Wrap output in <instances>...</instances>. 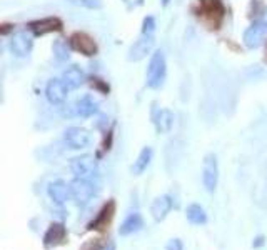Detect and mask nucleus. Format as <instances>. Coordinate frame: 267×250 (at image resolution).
<instances>
[{
	"label": "nucleus",
	"instance_id": "bb28decb",
	"mask_svg": "<svg viewBox=\"0 0 267 250\" xmlns=\"http://www.w3.org/2000/svg\"><path fill=\"white\" fill-rule=\"evenodd\" d=\"M162 3H164V5H167V3H169V0H162Z\"/></svg>",
	"mask_w": 267,
	"mask_h": 250
},
{
	"label": "nucleus",
	"instance_id": "a211bd4d",
	"mask_svg": "<svg viewBox=\"0 0 267 250\" xmlns=\"http://www.w3.org/2000/svg\"><path fill=\"white\" fill-rule=\"evenodd\" d=\"M152 158H154V150H152V147H144L139 153V157H137V160L134 162L132 165V174L134 175H140L144 174L147 170V167L150 165Z\"/></svg>",
	"mask_w": 267,
	"mask_h": 250
},
{
	"label": "nucleus",
	"instance_id": "dca6fc26",
	"mask_svg": "<svg viewBox=\"0 0 267 250\" xmlns=\"http://www.w3.org/2000/svg\"><path fill=\"white\" fill-rule=\"evenodd\" d=\"M62 80L65 82V85L69 89H79L80 85H84L85 82V74L82 69H79L77 65L69 67L67 70H64L62 74Z\"/></svg>",
	"mask_w": 267,
	"mask_h": 250
},
{
	"label": "nucleus",
	"instance_id": "a878e982",
	"mask_svg": "<svg viewBox=\"0 0 267 250\" xmlns=\"http://www.w3.org/2000/svg\"><path fill=\"white\" fill-rule=\"evenodd\" d=\"M262 20L267 23V8H266V12H264V17H262Z\"/></svg>",
	"mask_w": 267,
	"mask_h": 250
},
{
	"label": "nucleus",
	"instance_id": "b1692460",
	"mask_svg": "<svg viewBox=\"0 0 267 250\" xmlns=\"http://www.w3.org/2000/svg\"><path fill=\"white\" fill-rule=\"evenodd\" d=\"M165 250H184V244L180 239H172L169 240L165 245Z\"/></svg>",
	"mask_w": 267,
	"mask_h": 250
},
{
	"label": "nucleus",
	"instance_id": "7ed1b4c3",
	"mask_svg": "<svg viewBox=\"0 0 267 250\" xmlns=\"http://www.w3.org/2000/svg\"><path fill=\"white\" fill-rule=\"evenodd\" d=\"M70 194H72V200L75 202V205L85 207L89 205L92 199L97 194V189L94 187L92 180H85V179H75L70 182Z\"/></svg>",
	"mask_w": 267,
	"mask_h": 250
},
{
	"label": "nucleus",
	"instance_id": "4468645a",
	"mask_svg": "<svg viewBox=\"0 0 267 250\" xmlns=\"http://www.w3.org/2000/svg\"><path fill=\"white\" fill-rule=\"evenodd\" d=\"M142 227H144V219H142V215L139 212H132L124 219V222L121 224V227H119V234H121L122 237H126V235H132V234L139 232V230H142Z\"/></svg>",
	"mask_w": 267,
	"mask_h": 250
},
{
	"label": "nucleus",
	"instance_id": "393cba45",
	"mask_svg": "<svg viewBox=\"0 0 267 250\" xmlns=\"http://www.w3.org/2000/svg\"><path fill=\"white\" fill-rule=\"evenodd\" d=\"M100 250H116V244H114V242H109V244L106 245V247L100 249Z\"/></svg>",
	"mask_w": 267,
	"mask_h": 250
},
{
	"label": "nucleus",
	"instance_id": "ddd939ff",
	"mask_svg": "<svg viewBox=\"0 0 267 250\" xmlns=\"http://www.w3.org/2000/svg\"><path fill=\"white\" fill-rule=\"evenodd\" d=\"M155 130L159 133H167L172 130L174 127V114L169 109H159L152 117Z\"/></svg>",
	"mask_w": 267,
	"mask_h": 250
},
{
	"label": "nucleus",
	"instance_id": "f257e3e1",
	"mask_svg": "<svg viewBox=\"0 0 267 250\" xmlns=\"http://www.w3.org/2000/svg\"><path fill=\"white\" fill-rule=\"evenodd\" d=\"M167 75V62L165 55L162 50H155L150 57L149 67H147V74H145V82L147 87L150 89H160L165 82Z\"/></svg>",
	"mask_w": 267,
	"mask_h": 250
},
{
	"label": "nucleus",
	"instance_id": "39448f33",
	"mask_svg": "<svg viewBox=\"0 0 267 250\" xmlns=\"http://www.w3.org/2000/svg\"><path fill=\"white\" fill-rule=\"evenodd\" d=\"M32 47H33V37H32V33L27 30L13 33L10 37V40H8V49H10L12 55L17 57V59L27 57L32 52Z\"/></svg>",
	"mask_w": 267,
	"mask_h": 250
},
{
	"label": "nucleus",
	"instance_id": "f3484780",
	"mask_svg": "<svg viewBox=\"0 0 267 250\" xmlns=\"http://www.w3.org/2000/svg\"><path fill=\"white\" fill-rule=\"evenodd\" d=\"M72 47L75 50L82 52L84 55H94L97 52V45L89 35H84V33H75L72 37Z\"/></svg>",
	"mask_w": 267,
	"mask_h": 250
},
{
	"label": "nucleus",
	"instance_id": "20e7f679",
	"mask_svg": "<svg viewBox=\"0 0 267 250\" xmlns=\"http://www.w3.org/2000/svg\"><path fill=\"white\" fill-rule=\"evenodd\" d=\"M202 184L207 192H214L219 184V162L216 153H207L202 163Z\"/></svg>",
	"mask_w": 267,
	"mask_h": 250
},
{
	"label": "nucleus",
	"instance_id": "f8f14e48",
	"mask_svg": "<svg viewBox=\"0 0 267 250\" xmlns=\"http://www.w3.org/2000/svg\"><path fill=\"white\" fill-rule=\"evenodd\" d=\"M47 192H49V197L52 199V202L57 205H64L65 202L72 197V194H70V184H67L64 180L52 182Z\"/></svg>",
	"mask_w": 267,
	"mask_h": 250
},
{
	"label": "nucleus",
	"instance_id": "1a4fd4ad",
	"mask_svg": "<svg viewBox=\"0 0 267 250\" xmlns=\"http://www.w3.org/2000/svg\"><path fill=\"white\" fill-rule=\"evenodd\" d=\"M69 95V87L65 85V82L62 79H52L49 80L45 87V97L52 105H60L67 100Z\"/></svg>",
	"mask_w": 267,
	"mask_h": 250
},
{
	"label": "nucleus",
	"instance_id": "aec40b11",
	"mask_svg": "<svg viewBox=\"0 0 267 250\" xmlns=\"http://www.w3.org/2000/svg\"><path fill=\"white\" fill-rule=\"evenodd\" d=\"M32 28L37 33H47V32L60 28V22L57 20V18H45V20H40V22H33Z\"/></svg>",
	"mask_w": 267,
	"mask_h": 250
},
{
	"label": "nucleus",
	"instance_id": "9d476101",
	"mask_svg": "<svg viewBox=\"0 0 267 250\" xmlns=\"http://www.w3.org/2000/svg\"><path fill=\"white\" fill-rule=\"evenodd\" d=\"M99 112V102L95 100L92 95H84L75 100V104L72 105V114L77 115V117H92Z\"/></svg>",
	"mask_w": 267,
	"mask_h": 250
},
{
	"label": "nucleus",
	"instance_id": "4be33fe9",
	"mask_svg": "<svg viewBox=\"0 0 267 250\" xmlns=\"http://www.w3.org/2000/svg\"><path fill=\"white\" fill-rule=\"evenodd\" d=\"M72 5L90 8V10H97V8L102 7V0H69Z\"/></svg>",
	"mask_w": 267,
	"mask_h": 250
},
{
	"label": "nucleus",
	"instance_id": "412c9836",
	"mask_svg": "<svg viewBox=\"0 0 267 250\" xmlns=\"http://www.w3.org/2000/svg\"><path fill=\"white\" fill-rule=\"evenodd\" d=\"M54 55H55L57 62H60V64H62V62H67V60H69V57H70L69 45H67L64 40H57L54 44Z\"/></svg>",
	"mask_w": 267,
	"mask_h": 250
},
{
	"label": "nucleus",
	"instance_id": "6e6552de",
	"mask_svg": "<svg viewBox=\"0 0 267 250\" xmlns=\"http://www.w3.org/2000/svg\"><path fill=\"white\" fill-rule=\"evenodd\" d=\"M267 38V23L264 20H257L244 32V44L249 49H257Z\"/></svg>",
	"mask_w": 267,
	"mask_h": 250
},
{
	"label": "nucleus",
	"instance_id": "2eb2a0df",
	"mask_svg": "<svg viewBox=\"0 0 267 250\" xmlns=\"http://www.w3.org/2000/svg\"><path fill=\"white\" fill-rule=\"evenodd\" d=\"M65 239V227L62 224H52L49 230L44 235V247L45 249H52L57 247L59 244L64 242Z\"/></svg>",
	"mask_w": 267,
	"mask_h": 250
},
{
	"label": "nucleus",
	"instance_id": "5701e85b",
	"mask_svg": "<svg viewBox=\"0 0 267 250\" xmlns=\"http://www.w3.org/2000/svg\"><path fill=\"white\" fill-rule=\"evenodd\" d=\"M155 18L152 17V15H147L144 18V22H142V33L144 35H154V32H155Z\"/></svg>",
	"mask_w": 267,
	"mask_h": 250
},
{
	"label": "nucleus",
	"instance_id": "423d86ee",
	"mask_svg": "<svg viewBox=\"0 0 267 250\" xmlns=\"http://www.w3.org/2000/svg\"><path fill=\"white\" fill-rule=\"evenodd\" d=\"M64 140L67 143V147H70L72 150H82V148H87L90 145V137L89 130H85L82 127H70L64 132Z\"/></svg>",
	"mask_w": 267,
	"mask_h": 250
},
{
	"label": "nucleus",
	"instance_id": "9b49d317",
	"mask_svg": "<svg viewBox=\"0 0 267 250\" xmlns=\"http://www.w3.org/2000/svg\"><path fill=\"white\" fill-rule=\"evenodd\" d=\"M172 207H174V202H172V197L170 195L157 197L150 205L152 219H154L155 222H162V220H165V217L169 215L170 210H172Z\"/></svg>",
	"mask_w": 267,
	"mask_h": 250
},
{
	"label": "nucleus",
	"instance_id": "f03ea898",
	"mask_svg": "<svg viewBox=\"0 0 267 250\" xmlns=\"http://www.w3.org/2000/svg\"><path fill=\"white\" fill-rule=\"evenodd\" d=\"M70 170L77 179L94 180L99 177V163L92 155H80L70 162Z\"/></svg>",
	"mask_w": 267,
	"mask_h": 250
},
{
	"label": "nucleus",
	"instance_id": "0eeeda50",
	"mask_svg": "<svg viewBox=\"0 0 267 250\" xmlns=\"http://www.w3.org/2000/svg\"><path fill=\"white\" fill-rule=\"evenodd\" d=\"M154 44H155L154 35H144V33H142L140 38H137V40L134 42V45L129 49L127 59L131 62H139L142 59H145L152 52V49H154Z\"/></svg>",
	"mask_w": 267,
	"mask_h": 250
},
{
	"label": "nucleus",
	"instance_id": "6ab92c4d",
	"mask_svg": "<svg viewBox=\"0 0 267 250\" xmlns=\"http://www.w3.org/2000/svg\"><path fill=\"white\" fill-rule=\"evenodd\" d=\"M185 217L192 225H204L207 224V214L204 210V207H200L199 204H190L187 209H185Z\"/></svg>",
	"mask_w": 267,
	"mask_h": 250
}]
</instances>
